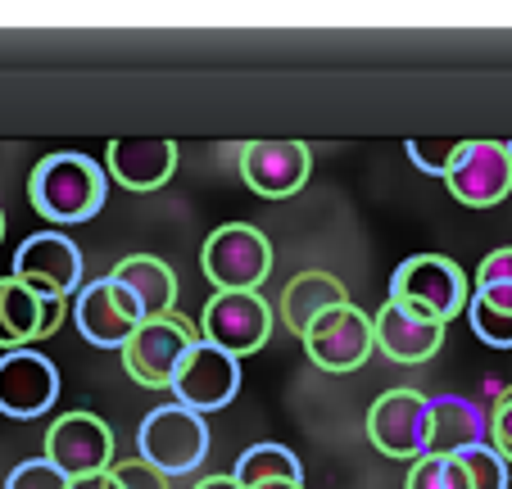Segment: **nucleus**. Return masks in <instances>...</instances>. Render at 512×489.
<instances>
[{
	"label": "nucleus",
	"instance_id": "nucleus-1",
	"mask_svg": "<svg viewBox=\"0 0 512 489\" xmlns=\"http://www.w3.org/2000/svg\"><path fill=\"white\" fill-rule=\"evenodd\" d=\"M109 195V177L96 159L73 150L46 154V159L32 168L28 177V200L41 218L59 222V227H78V222H91L100 209H105Z\"/></svg>",
	"mask_w": 512,
	"mask_h": 489
},
{
	"label": "nucleus",
	"instance_id": "nucleus-2",
	"mask_svg": "<svg viewBox=\"0 0 512 489\" xmlns=\"http://www.w3.org/2000/svg\"><path fill=\"white\" fill-rule=\"evenodd\" d=\"M390 299L431 322H454L472 299V286H467L463 268L445 254H413L390 277Z\"/></svg>",
	"mask_w": 512,
	"mask_h": 489
},
{
	"label": "nucleus",
	"instance_id": "nucleus-3",
	"mask_svg": "<svg viewBox=\"0 0 512 489\" xmlns=\"http://www.w3.org/2000/svg\"><path fill=\"white\" fill-rule=\"evenodd\" d=\"M136 453L164 480L186 476L209 458V426H204L200 413L182 408V403H164L155 413H145L141 431H136Z\"/></svg>",
	"mask_w": 512,
	"mask_h": 489
},
{
	"label": "nucleus",
	"instance_id": "nucleus-4",
	"mask_svg": "<svg viewBox=\"0 0 512 489\" xmlns=\"http://www.w3.org/2000/svg\"><path fill=\"white\" fill-rule=\"evenodd\" d=\"M200 340L191 317L182 313H168V317H155V322H141L136 336L123 345V367L136 385L145 390H168L182 367V358L191 354V345Z\"/></svg>",
	"mask_w": 512,
	"mask_h": 489
},
{
	"label": "nucleus",
	"instance_id": "nucleus-5",
	"mask_svg": "<svg viewBox=\"0 0 512 489\" xmlns=\"http://www.w3.org/2000/svg\"><path fill=\"white\" fill-rule=\"evenodd\" d=\"M200 268L218 290H259L272 272V245L250 222H227L204 240Z\"/></svg>",
	"mask_w": 512,
	"mask_h": 489
},
{
	"label": "nucleus",
	"instance_id": "nucleus-6",
	"mask_svg": "<svg viewBox=\"0 0 512 489\" xmlns=\"http://www.w3.org/2000/svg\"><path fill=\"white\" fill-rule=\"evenodd\" d=\"M272 336V308L259 290H218L200 313V340L223 349L241 363L245 354L263 349Z\"/></svg>",
	"mask_w": 512,
	"mask_h": 489
},
{
	"label": "nucleus",
	"instance_id": "nucleus-7",
	"mask_svg": "<svg viewBox=\"0 0 512 489\" xmlns=\"http://www.w3.org/2000/svg\"><path fill=\"white\" fill-rule=\"evenodd\" d=\"M300 340H304V349H309L313 367H322V372H358V367L377 354L372 313H363L354 299L331 308V313H322Z\"/></svg>",
	"mask_w": 512,
	"mask_h": 489
},
{
	"label": "nucleus",
	"instance_id": "nucleus-8",
	"mask_svg": "<svg viewBox=\"0 0 512 489\" xmlns=\"http://www.w3.org/2000/svg\"><path fill=\"white\" fill-rule=\"evenodd\" d=\"M368 440L386 458L417 462L431 449V399L422 390H390L368 408Z\"/></svg>",
	"mask_w": 512,
	"mask_h": 489
},
{
	"label": "nucleus",
	"instance_id": "nucleus-9",
	"mask_svg": "<svg viewBox=\"0 0 512 489\" xmlns=\"http://www.w3.org/2000/svg\"><path fill=\"white\" fill-rule=\"evenodd\" d=\"M10 277L37 299H68L73 290H82V250L64 231H37L19 245Z\"/></svg>",
	"mask_w": 512,
	"mask_h": 489
},
{
	"label": "nucleus",
	"instance_id": "nucleus-10",
	"mask_svg": "<svg viewBox=\"0 0 512 489\" xmlns=\"http://www.w3.org/2000/svg\"><path fill=\"white\" fill-rule=\"evenodd\" d=\"M46 462L68 480L114 467V431L96 413H64L46 431Z\"/></svg>",
	"mask_w": 512,
	"mask_h": 489
},
{
	"label": "nucleus",
	"instance_id": "nucleus-11",
	"mask_svg": "<svg viewBox=\"0 0 512 489\" xmlns=\"http://www.w3.org/2000/svg\"><path fill=\"white\" fill-rule=\"evenodd\" d=\"M168 390H173L177 403L191 408V413H200V417L218 413V408H227V403L236 399V390H241V363H236L232 354H223V349L195 340Z\"/></svg>",
	"mask_w": 512,
	"mask_h": 489
},
{
	"label": "nucleus",
	"instance_id": "nucleus-12",
	"mask_svg": "<svg viewBox=\"0 0 512 489\" xmlns=\"http://www.w3.org/2000/svg\"><path fill=\"white\" fill-rule=\"evenodd\" d=\"M59 399V372L37 349H10L0 354V413L14 422L50 413Z\"/></svg>",
	"mask_w": 512,
	"mask_h": 489
},
{
	"label": "nucleus",
	"instance_id": "nucleus-13",
	"mask_svg": "<svg viewBox=\"0 0 512 489\" xmlns=\"http://www.w3.org/2000/svg\"><path fill=\"white\" fill-rule=\"evenodd\" d=\"M73 322H78L87 345L123 349L127 340L136 336L141 313H136L132 295H127L114 277H100V281H91V286L78 290V299H73Z\"/></svg>",
	"mask_w": 512,
	"mask_h": 489
},
{
	"label": "nucleus",
	"instance_id": "nucleus-14",
	"mask_svg": "<svg viewBox=\"0 0 512 489\" xmlns=\"http://www.w3.org/2000/svg\"><path fill=\"white\" fill-rule=\"evenodd\" d=\"M313 173V150L304 141H245L241 145V177L263 200H286L304 191Z\"/></svg>",
	"mask_w": 512,
	"mask_h": 489
},
{
	"label": "nucleus",
	"instance_id": "nucleus-15",
	"mask_svg": "<svg viewBox=\"0 0 512 489\" xmlns=\"http://www.w3.org/2000/svg\"><path fill=\"white\" fill-rule=\"evenodd\" d=\"M449 195L467 209H494L508 200L512 191V159L503 141H467L463 159L454 163V173L445 177Z\"/></svg>",
	"mask_w": 512,
	"mask_h": 489
},
{
	"label": "nucleus",
	"instance_id": "nucleus-16",
	"mask_svg": "<svg viewBox=\"0 0 512 489\" xmlns=\"http://www.w3.org/2000/svg\"><path fill=\"white\" fill-rule=\"evenodd\" d=\"M68 313V299H37L14 277H0V349H28L32 340H46L59 331Z\"/></svg>",
	"mask_w": 512,
	"mask_h": 489
},
{
	"label": "nucleus",
	"instance_id": "nucleus-17",
	"mask_svg": "<svg viewBox=\"0 0 512 489\" xmlns=\"http://www.w3.org/2000/svg\"><path fill=\"white\" fill-rule=\"evenodd\" d=\"M372 336H377V349L386 358L413 367V363H426V358L440 354V345H445V322H431V317L386 299V304L372 313Z\"/></svg>",
	"mask_w": 512,
	"mask_h": 489
},
{
	"label": "nucleus",
	"instance_id": "nucleus-18",
	"mask_svg": "<svg viewBox=\"0 0 512 489\" xmlns=\"http://www.w3.org/2000/svg\"><path fill=\"white\" fill-rule=\"evenodd\" d=\"M105 173L127 191H159L177 173V141H141V136L109 141Z\"/></svg>",
	"mask_w": 512,
	"mask_h": 489
},
{
	"label": "nucleus",
	"instance_id": "nucleus-19",
	"mask_svg": "<svg viewBox=\"0 0 512 489\" xmlns=\"http://www.w3.org/2000/svg\"><path fill=\"white\" fill-rule=\"evenodd\" d=\"M109 277L132 295L141 322H155V317L177 313L173 308L177 304V277H173V268H168L164 259H155V254H132V259H123Z\"/></svg>",
	"mask_w": 512,
	"mask_h": 489
},
{
	"label": "nucleus",
	"instance_id": "nucleus-20",
	"mask_svg": "<svg viewBox=\"0 0 512 489\" xmlns=\"http://www.w3.org/2000/svg\"><path fill=\"white\" fill-rule=\"evenodd\" d=\"M472 444H490V417L481 413V403L463 394L431 399V449L426 453H463Z\"/></svg>",
	"mask_w": 512,
	"mask_h": 489
},
{
	"label": "nucleus",
	"instance_id": "nucleus-21",
	"mask_svg": "<svg viewBox=\"0 0 512 489\" xmlns=\"http://www.w3.org/2000/svg\"><path fill=\"white\" fill-rule=\"evenodd\" d=\"M340 304H349L340 277H331V272H300V277L281 290V322H286L295 336H304L322 313H331V308H340Z\"/></svg>",
	"mask_w": 512,
	"mask_h": 489
},
{
	"label": "nucleus",
	"instance_id": "nucleus-22",
	"mask_svg": "<svg viewBox=\"0 0 512 489\" xmlns=\"http://www.w3.org/2000/svg\"><path fill=\"white\" fill-rule=\"evenodd\" d=\"M232 480L241 489H268V485H304V467L286 444H250L236 458Z\"/></svg>",
	"mask_w": 512,
	"mask_h": 489
},
{
	"label": "nucleus",
	"instance_id": "nucleus-23",
	"mask_svg": "<svg viewBox=\"0 0 512 489\" xmlns=\"http://www.w3.org/2000/svg\"><path fill=\"white\" fill-rule=\"evenodd\" d=\"M467 322L490 349H512V286H472Z\"/></svg>",
	"mask_w": 512,
	"mask_h": 489
},
{
	"label": "nucleus",
	"instance_id": "nucleus-24",
	"mask_svg": "<svg viewBox=\"0 0 512 489\" xmlns=\"http://www.w3.org/2000/svg\"><path fill=\"white\" fill-rule=\"evenodd\" d=\"M404 489H472V480H467V467L454 453H426L408 467Z\"/></svg>",
	"mask_w": 512,
	"mask_h": 489
},
{
	"label": "nucleus",
	"instance_id": "nucleus-25",
	"mask_svg": "<svg viewBox=\"0 0 512 489\" xmlns=\"http://www.w3.org/2000/svg\"><path fill=\"white\" fill-rule=\"evenodd\" d=\"M454 458L467 467L472 489H508V462L494 453V444H472V449L454 453Z\"/></svg>",
	"mask_w": 512,
	"mask_h": 489
},
{
	"label": "nucleus",
	"instance_id": "nucleus-26",
	"mask_svg": "<svg viewBox=\"0 0 512 489\" xmlns=\"http://www.w3.org/2000/svg\"><path fill=\"white\" fill-rule=\"evenodd\" d=\"M404 150H408V159H413L417 168H422V173H431V177H449V173H454V163L463 159L467 141H408Z\"/></svg>",
	"mask_w": 512,
	"mask_h": 489
},
{
	"label": "nucleus",
	"instance_id": "nucleus-27",
	"mask_svg": "<svg viewBox=\"0 0 512 489\" xmlns=\"http://www.w3.org/2000/svg\"><path fill=\"white\" fill-rule=\"evenodd\" d=\"M5 489H68V476L50 467L46 458H28V462H19V467L10 471Z\"/></svg>",
	"mask_w": 512,
	"mask_h": 489
},
{
	"label": "nucleus",
	"instance_id": "nucleus-28",
	"mask_svg": "<svg viewBox=\"0 0 512 489\" xmlns=\"http://www.w3.org/2000/svg\"><path fill=\"white\" fill-rule=\"evenodd\" d=\"M490 444L512 467V385L499 390V399H494V408H490Z\"/></svg>",
	"mask_w": 512,
	"mask_h": 489
},
{
	"label": "nucleus",
	"instance_id": "nucleus-29",
	"mask_svg": "<svg viewBox=\"0 0 512 489\" xmlns=\"http://www.w3.org/2000/svg\"><path fill=\"white\" fill-rule=\"evenodd\" d=\"M114 480H118V489H168V480L159 476L150 462H141V458H132V462H114Z\"/></svg>",
	"mask_w": 512,
	"mask_h": 489
},
{
	"label": "nucleus",
	"instance_id": "nucleus-30",
	"mask_svg": "<svg viewBox=\"0 0 512 489\" xmlns=\"http://www.w3.org/2000/svg\"><path fill=\"white\" fill-rule=\"evenodd\" d=\"M476 286H512V245H503V250L490 254V259H481Z\"/></svg>",
	"mask_w": 512,
	"mask_h": 489
},
{
	"label": "nucleus",
	"instance_id": "nucleus-31",
	"mask_svg": "<svg viewBox=\"0 0 512 489\" xmlns=\"http://www.w3.org/2000/svg\"><path fill=\"white\" fill-rule=\"evenodd\" d=\"M68 489H118V480H114V471H96V476L68 480Z\"/></svg>",
	"mask_w": 512,
	"mask_h": 489
},
{
	"label": "nucleus",
	"instance_id": "nucleus-32",
	"mask_svg": "<svg viewBox=\"0 0 512 489\" xmlns=\"http://www.w3.org/2000/svg\"><path fill=\"white\" fill-rule=\"evenodd\" d=\"M195 489H241V485H236L232 476H204V480H200V485H195Z\"/></svg>",
	"mask_w": 512,
	"mask_h": 489
},
{
	"label": "nucleus",
	"instance_id": "nucleus-33",
	"mask_svg": "<svg viewBox=\"0 0 512 489\" xmlns=\"http://www.w3.org/2000/svg\"><path fill=\"white\" fill-rule=\"evenodd\" d=\"M0 236H5V213H0Z\"/></svg>",
	"mask_w": 512,
	"mask_h": 489
},
{
	"label": "nucleus",
	"instance_id": "nucleus-34",
	"mask_svg": "<svg viewBox=\"0 0 512 489\" xmlns=\"http://www.w3.org/2000/svg\"><path fill=\"white\" fill-rule=\"evenodd\" d=\"M508 159H512V141H508Z\"/></svg>",
	"mask_w": 512,
	"mask_h": 489
}]
</instances>
